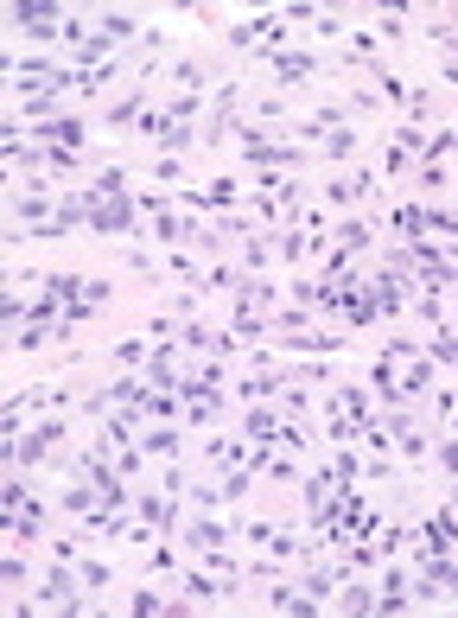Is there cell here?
Instances as JSON below:
<instances>
[{
    "label": "cell",
    "mask_w": 458,
    "mask_h": 618,
    "mask_svg": "<svg viewBox=\"0 0 458 618\" xmlns=\"http://www.w3.org/2000/svg\"><path fill=\"white\" fill-rule=\"evenodd\" d=\"M261 64L280 77V83H306V77H319L325 64H331V51H306V45H268V51H255Z\"/></svg>",
    "instance_id": "1"
},
{
    "label": "cell",
    "mask_w": 458,
    "mask_h": 618,
    "mask_svg": "<svg viewBox=\"0 0 458 618\" xmlns=\"http://www.w3.org/2000/svg\"><path fill=\"white\" fill-rule=\"evenodd\" d=\"M64 415H51V421H39V427H26L20 440H7V466L13 472H26V466H39L45 453H58V440H64Z\"/></svg>",
    "instance_id": "2"
},
{
    "label": "cell",
    "mask_w": 458,
    "mask_h": 618,
    "mask_svg": "<svg viewBox=\"0 0 458 618\" xmlns=\"http://www.w3.org/2000/svg\"><path fill=\"white\" fill-rule=\"evenodd\" d=\"M223 39L229 45H236V51H268V45H287V13H255V20H236V26H229L223 32Z\"/></svg>",
    "instance_id": "3"
},
{
    "label": "cell",
    "mask_w": 458,
    "mask_h": 618,
    "mask_svg": "<svg viewBox=\"0 0 458 618\" xmlns=\"http://www.w3.org/2000/svg\"><path fill=\"white\" fill-rule=\"evenodd\" d=\"M363 536H376V510H369V497L363 491H338V517H331V542H363Z\"/></svg>",
    "instance_id": "4"
},
{
    "label": "cell",
    "mask_w": 458,
    "mask_h": 618,
    "mask_svg": "<svg viewBox=\"0 0 458 618\" xmlns=\"http://www.w3.org/2000/svg\"><path fill=\"white\" fill-rule=\"evenodd\" d=\"M242 434L249 440H268V446H287V453H306V427H293V421H280V415H268V408H249V415H242Z\"/></svg>",
    "instance_id": "5"
},
{
    "label": "cell",
    "mask_w": 458,
    "mask_h": 618,
    "mask_svg": "<svg viewBox=\"0 0 458 618\" xmlns=\"http://www.w3.org/2000/svg\"><path fill=\"white\" fill-rule=\"evenodd\" d=\"M236 122H242V83H217V96H210V109H204V147L229 141Z\"/></svg>",
    "instance_id": "6"
},
{
    "label": "cell",
    "mask_w": 458,
    "mask_h": 618,
    "mask_svg": "<svg viewBox=\"0 0 458 618\" xmlns=\"http://www.w3.org/2000/svg\"><path fill=\"white\" fill-rule=\"evenodd\" d=\"M331 313L344 319V332H363V325L382 319V313H376V287H369V274H363V281H344V287H338V306H331Z\"/></svg>",
    "instance_id": "7"
},
{
    "label": "cell",
    "mask_w": 458,
    "mask_h": 618,
    "mask_svg": "<svg viewBox=\"0 0 458 618\" xmlns=\"http://www.w3.org/2000/svg\"><path fill=\"white\" fill-rule=\"evenodd\" d=\"M242 542H249V548H268V555H280V561H306V542H299L293 529L268 523V517H249V523H242Z\"/></svg>",
    "instance_id": "8"
},
{
    "label": "cell",
    "mask_w": 458,
    "mask_h": 618,
    "mask_svg": "<svg viewBox=\"0 0 458 618\" xmlns=\"http://www.w3.org/2000/svg\"><path fill=\"white\" fill-rule=\"evenodd\" d=\"M64 20H70V13H64V7H51V0H20V7H13V26L32 32V39H45V45H58Z\"/></svg>",
    "instance_id": "9"
},
{
    "label": "cell",
    "mask_w": 458,
    "mask_h": 618,
    "mask_svg": "<svg viewBox=\"0 0 458 618\" xmlns=\"http://www.w3.org/2000/svg\"><path fill=\"white\" fill-rule=\"evenodd\" d=\"M70 568H77V561H70ZM70 568H51V574L39 580V593H32V599H39V606H58L64 618H77V612H83V593H77L83 574H70Z\"/></svg>",
    "instance_id": "10"
},
{
    "label": "cell",
    "mask_w": 458,
    "mask_h": 618,
    "mask_svg": "<svg viewBox=\"0 0 458 618\" xmlns=\"http://www.w3.org/2000/svg\"><path fill=\"white\" fill-rule=\"evenodd\" d=\"M382 427L395 434V453L408 459V466H420V459H427V434H420V421L408 415V402H401V408H389V421H382Z\"/></svg>",
    "instance_id": "11"
},
{
    "label": "cell",
    "mask_w": 458,
    "mask_h": 618,
    "mask_svg": "<svg viewBox=\"0 0 458 618\" xmlns=\"http://www.w3.org/2000/svg\"><path fill=\"white\" fill-rule=\"evenodd\" d=\"M389 230L401 236V243H420V236H433V211L401 198V204H389Z\"/></svg>",
    "instance_id": "12"
},
{
    "label": "cell",
    "mask_w": 458,
    "mask_h": 618,
    "mask_svg": "<svg viewBox=\"0 0 458 618\" xmlns=\"http://www.w3.org/2000/svg\"><path fill=\"white\" fill-rule=\"evenodd\" d=\"M255 459V446H236V440H223V434H204V466L210 472H236V466H249Z\"/></svg>",
    "instance_id": "13"
},
{
    "label": "cell",
    "mask_w": 458,
    "mask_h": 618,
    "mask_svg": "<svg viewBox=\"0 0 458 618\" xmlns=\"http://www.w3.org/2000/svg\"><path fill=\"white\" fill-rule=\"evenodd\" d=\"M280 294H274V281H261V274H242V287H236V306L229 313H274Z\"/></svg>",
    "instance_id": "14"
},
{
    "label": "cell",
    "mask_w": 458,
    "mask_h": 618,
    "mask_svg": "<svg viewBox=\"0 0 458 618\" xmlns=\"http://www.w3.org/2000/svg\"><path fill=\"white\" fill-rule=\"evenodd\" d=\"M369 192H376V173H369V166H357V173H338L325 185V204H363Z\"/></svg>",
    "instance_id": "15"
},
{
    "label": "cell",
    "mask_w": 458,
    "mask_h": 618,
    "mask_svg": "<svg viewBox=\"0 0 458 618\" xmlns=\"http://www.w3.org/2000/svg\"><path fill=\"white\" fill-rule=\"evenodd\" d=\"M331 421H357V427L376 421V415H369V396H363L357 383H338V389H331Z\"/></svg>",
    "instance_id": "16"
},
{
    "label": "cell",
    "mask_w": 458,
    "mask_h": 618,
    "mask_svg": "<svg viewBox=\"0 0 458 618\" xmlns=\"http://www.w3.org/2000/svg\"><path fill=\"white\" fill-rule=\"evenodd\" d=\"M401 364H408V370H401V402L427 396V389H433V357H420V351H408V357H401Z\"/></svg>",
    "instance_id": "17"
},
{
    "label": "cell",
    "mask_w": 458,
    "mask_h": 618,
    "mask_svg": "<svg viewBox=\"0 0 458 618\" xmlns=\"http://www.w3.org/2000/svg\"><path fill=\"white\" fill-rule=\"evenodd\" d=\"M185 542L198 548V555H204V548H223V542H229V523H217L210 510H198V517L185 523Z\"/></svg>",
    "instance_id": "18"
},
{
    "label": "cell",
    "mask_w": 458,
    "mask_h": 618,
    "mask_svg": "<svg viewBox=\"0 0 458 618\" xmlns=\"http://www.w3.org/2000/svg\"><path fill=\"white\" fill-rule=\"evenodd\" d=\"M179 427H172V421H153L147 427V434H140V453H147V459H179Z\"/></svg>",
    "instance_id": "19"
},
{
    "label": "cell",
    "mask_w": 458,
    "mask_h": 618,
    "mask_svg": "<svg viewBox=\"0 0 458 618\" xmlns=\"http://www.w3.org/2000/svg\"><path fill=\"white\" fill-rule=\"evenodd\" d=\"M96 32H102L109 45H140V39H147V26H140V20H128V13H102V20H96Z\"/></svg>",
    "instance_id": "20"
},
{
    "label": "cell",
    "mask_w": 458,
    "mask_h": 618,
    "mask_svg": "<svg viewBox=\"0 0 458 618\" xmlns=\"http://www.w3.org/2000/svg\"><path fill=\"white\" fill-rule=\"evenodd\" d=\"M408 606V568H382V587H376V612H401Z\"/></svg>",
    "instance_id": "21"
},
{
    "label": "cell",
    "mask_w": 458,
    "mask_h": 618,
    "mask_svg": "<svg viewBox=\"0 0 458 618\" xmlns=\"http://www.w3.org/2000/svg\"><path fill=\"white\" fill-rule=\"evenodd\" d=\"M344 345V332H312V325H306V332H287V351H299V357H331V351H338Z\"/></svg>",
    "instance_id": "22"
},
{
    "label": "cell",
    "mask_w": 458,
    "mask_h": 618,
    "mask_svg": "<svg viewBox=\"0 0 458 618\" xmlns=\"http://www.w3.org/2000/svg\"><path fill=\"white\" fill-rule=\"evenodd\" d=\"M268 606L274 612H293V618H312V612H319V599H312L306 587H268Z\"/></svg>",
    "instance_id": "23"
},
{
    "label": "cell",
    "mask_w": 458,
    "mask_h": 618,
    "mask_svg": "<svg viewBox=\"0 0 458 618\" xmlns=\"http://www.w3.org/2000/svg\"><path fill=\"white\" fill-rule=\"evenodd\" d=\"M39 536H45V504L26 497V504L13 510V542H39Z\"/></svg>",
    "instance_id": "24"
},
{
    "label": "cell",
    "mask_w": 458,
    "mask_h": 618,
    "mask_svg": "<svg viewBox=\"0 0 458 618\" xmlns=\"http://www.w3.org/2000/svg\"><path fill=\"white\" fill-rule=\"evenodd\" d=\"M172 77H179V90H185V96H198L204 83L217 77V64H210V58H179V64H172Z\"/></svg>",
    "instance_id": "25"
},
{
    "label": "cell",
    "mask_w": 458,
    "mask_h": 618,
    "mask_svg": "<svg viewBox=\"0 0 458 618\" xmlns=\"http://www.w3.org/2000/svg\"><path fill=\"white\" fill-rule=\"evenodd\" d=\"M331 606H338V612H350V618H363V612H376V593H369V587H363V580H357V574H350V580H344V587H338V599H331Z\"/></svg>",
    "instance_id": "26"
},
{
    "label": "cell",
    "mask_w": 458,
    "mask_h": 618,
    "mask_svg": "<svg viewBox=\"0 0 458 618\" xmlns=\"http://www.w3.org/2000/svg\"><path fill=\"white\" fill-rule=\"evenodd\" d=\"M427 357H433V364H452V370H458V319L433 325V338H427Z\"/></svg>",
    "instance_id": "27"
},
{
    "label": "cell",
    "mask_w": 458,
    "mask_h": 618,
    "mask_svg": "<svg viewBox=\"0 0 458 618\" xmlns=\"http://www.w3.org/2000/svg\"><path fill=\"white\" fill-rule=\"evenodd\" d=\"M229 587H236V580H223V574H204V568H191V574H185V593H191V599H223Z\"/></svg>",
    "instance_id": "28"
},
{
    "label": "cell",
    "mask_w": 458,
    "mask_h": 618,
    "mask_svg": "<svg viewBox=\"0 0 458 618\" xmlns=\"http://www.w3.org/2000/svg\"><path fill=\"white\" fill-rule=\"evenodd\" d=\"M319 147H325V160H357V128H331Z\"/></svg>",
    "instance_id": "29"
},
{
    "label": "cell",
    "mask_w": 458,
    "mask_h": 618,
    "mask_svg": "<svg viewBox=\"0 0 458 618\" xmlns=\"http://www.w3.org/2000/svg\"><path fill=\"white\" fill-rule=\"evenodd\" d=\"M414 166H420V160H414V153H408V147H401V141H389V153H382V179H408V173H414Z\"/></svg>",
    "instance_id": "30"
},
{
    "label": "cell",
    "mask_w": 458,
    "mask_h": 618,
    "mask_svg": "<svg viewBox=\"0 0 458 618\" xmlns=\"http://www.w3.org/2000/svg\"><path fill=\"white\" fill-rule=\"evenodd\" d=\"M420 574H433L439 587H446V599H458V561H452V555H433V561H427Z\"/></svg>",
    "instance_id": "31"
},
{
    "label": "cell",
    "mask_w": 458,
    "mask_h": 618,
    "mask_svg": "<svg viewBox=\"0 0 458 618\" xmlns=\"http://www.w3.org/2000/svg\"><path fill=\"white\" fill-rule=\"evenodd\" d=\"M363 243H369V223H363V217H344V223H338V249L357 255Z\"/></svg>",
    "instance_id": "32"
},
{
    "label": "cell",
    "mask_w": 458,
    "mask_h": 618,
    "mask_svg": "<svg viewBox=\"0 0 458 618\" xmlns=\"http://www.w3.org/2000/svg\"><path fill=\"white\" fill-rule=\"evenodd\" d=\"M147 351H153V338H128V345L109 351V364H147Z\"/></svg>",
    "instance_id": "33"
},
{
    "label": "cell",
    "mask_w": 458,
    "mask_h": 618,
    "mask_svg": "<svg viewBox=\"0 0 458 618\" xmlns=\"http://www.w3.org/2000/svg\"><path fill=\"white\" fill-rule=\"evenodd\" d=\"M433 408H439V421H446V434H458V389H439Z\"/></svg>",
    "instance_id": "34"
},
{
    "label": "cell",
    "mask_w": 458,
    "mask_h": 618,
    "mask_svg": "<svg viewBox=\"0 0 458 618\" xmlns=\"http://www.w3.org/2000/svg\"><path fill=\"white\" fill-rule=\"evenodd\" d=\"M45 173H77V147H45Z\"/></svg>",
    "instance_id": "35"
},
{
    "label": "cell",
    "mask_w": 458,
    "mask_h": 618,
    "mask_svg": "<svg viewBox=\"0 0 458 618\" xmlns=\"http://www.w3.org/2000/svg\"><path fill=\"white\" fill-rule=\"evenodd\" d=\"M77 574H83V587H109V580H115V568H102V561H83V555H77Z\"/></svg>",
    "instance_id": "36"
},
{
    "label": "cell",
    "mask_w": 458,
    "mask_h": 618,
    "mask_svg": "<svg viewBox=\"0 0 458 618\" xmlns=\"http://www.w3.org/2000/svg\"><path fill=\"white\" fill-rule=\"evenodd\" d=\"M312 32H319V39H344L350 20H338V13H319V20H312Z\"/></svg>",
    "instance_id": "37"
},
{
    "label": "cell",
    "mask_w": 458,
    "mask_h": 618,
    "mask_svg": "<svg viewBox=\"0 0 458 618\" xmlns=\"http://www.w3.org/2000/svg\"><path fill=\"white\" fill-rule=\"evenodd\" d=\"M128 612H134V618L160 612V593H153V587H134V599H128Z\"/></svg>",
    "instance_id": "38"
},
{
    "label": "cell",
    "mask_w": 458,
    "mask_h": 618,
    "mask_svg": "<svg viewBox=\"0 0 458 618\" xmlns=\"http://www.w3.org/2000/svg\"><path fill=\"white\" fill-rule=\"evenodd\" d=\"M414 179H420V185H427V192H439V185H446V166H433V160H420V166H414Z\"/></svg>",
    "instance_id": "39"
},
{
    "label": "cell",
    "mask_w": 458,
    "mask_h": 618,
    "mask_svg": "<svg viewBox=\"0 0 458 618\" xmlns=\"http://www.w3.org/2000/svg\"><path fill=\"white\" fill-rule=\"evenodd\" d=\"M439 466H446V478L458 485V434H446V446H439Z\"/></svg>",
    "instance_id": "40"
},
{
    "label": "cell",
    "mask_w": 458,
    "mask_h": 618,
    "mask_svg": "<svg viewBox=\"0 0 458 618\" xmlns=\"http://www.w3.org/2000/svg\"><path fill=\"white\" fill-rule=\"evenodd\" d=\"M153 173H160L166 185H179L185 179V160H172V153H166V160H153Z\"/></svg>",
    "instance_id": "41"
},
{
    "label": "cell",
    "mask_w": 458,
    "mask_h": 618,
    "mask_svg": "<svg viewBox=\"0 0 458 618\" xmlns=\"http://www.w3.org/2000/svg\"><path fill=\"white\" fill-rule=\"evenodd\" d=\"M128 268L140 274V281H153V274H160V268H153V255H147V249H128Z\"/></svg>",
    "instance_id": "42"
},
{
    "label": "cell",
    "mask_w": 458,
    "mask_h": 618,
    "mask_svg": "<svg viewBox=\"0 0 458 618\" xmlns=\"http://www.w3.org/2000/svg\"><path fill=\"white\" fill-rule=\"evenodd\" d=\"M382 39H408V20H401V13H382Z\"/></svg>",
    "instance_id": "43"
}]
</instances>
